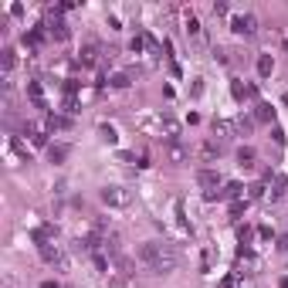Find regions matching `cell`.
Returning a JSON list of instances; mask_svg holds the SVG:
<instances>
[{
	"label": "cell",
	"instance_id": "obj_1",
	"mask_svg": "<svg viewBox=\"0 0 288 288\" xmlns=\"http://www.w3.org/2000/svg\"><path fill=\"white\" fill-rule=\"evenodd\" d=\"M136 258L153 271V275H170V271H176V265H180L176 248L166 244V241H143V244L136 248Z\"/></svg>",
	"mask_w": 288,
	"mask_h": 288
},
{
	"label": "cell",
	"instance_id": "obj_2",
	"mask_svg": "<svg viewBox=\"0 0 288 288\" xmlns=\"http://www.w3.org/2000/svg\"><path fill=\"white\" fill-rule=\"evenodd\" d=\"M133 200H136V193L129 190V187H122V183L102 187V204H105V207H119V211H122V207H129Z\"/></svg>",
	"mask_w": 288,
	"mask_h": 288
},
{
	"label": "cell",
	"instance_id": "obj_3",
	"mask_svg": "<svg viewBox=\"0 0 288 288\" xmlns=\"http://www.w3.org/2000/svg\"><path fill=\"white\" fill-rule=\"evenodd\" d=\"M197 183H200V190H204V197H207V200L224 197V193L217 190V187H220V173H217V170H200V173H197Z\"/></svg>",
	"mask_w": 288,
	"mask_h": 288
},
{
	"label": "cell",
	"instance_id": "obj_4",
	"mask_svg": "<svg viewBox=\"0 0 288 288\" xmlns=\"http://www.w3.org/2000/svg\"><path fill=\"white\" fill-rule=\"evenodd\" d=\"M230 31L237 38H254L258 34V20H254V14H234L230 17Z\"/></svg>",
	"mask_w": 288,
	"mask_h": 288
},
{
	"label": "cell",
	"instance_id": "obj_5",
	"mask_svg": "<svg viewBox=\"0 0 288 288\" xmlns=\"http://www.w3.org/2000/svg\"><path fill=\"white\" fill-rule=\"evenodd\" d=\"M237 133V122L234 119H214V139H230V136Z\"/></svg>",
	"mask_w": 288,
	"mask_h": 288
},
{
	"label": "cell",
	"instance_id": "obj_6",
	"mask_svg": "<svg viewBox=\"0 0 288 288\" xmlns=\"http://www.w3.org/2000/svg\"><path fill=\"white\" fill-rule=\"evenodd\" d=\"M159 133H163L166 143H176V139H180V122H176L173 115H163V119H159Z\"/></svg>",
	"mask_w": 288,
	"mask_h": 288
},
{
	"label": "cell",
	"instance_id": "obj_7",
	"mask_svg": "<svg viewBox=\"0 0 288 288\" xmlns=\"http://www.w3.org/2000/svg\"><path fill=\"white\" fill-rule=\"evenodd\" d=\"M197 153H200V159H217V156L224 153V143L220 139H207V143H200Z\"/></svg>",
	"mask_w": 288,
	"mask_h": 288
},
{
	"label": "cell",
	"instance_id": "obj_8",
	"mask_svg": "<svg viewBox=\"0 0 288 288\" xmlns=\"http://www.w3.org/2000/svg\"><path fill=\"white\" fill-rule=\"evenodd\" d=\"M166 159L180 166V163H187V159H190V149H187V146H180V143H166Z\"/></svg>",
	"mask_w": 288,
	"mask_h": 288
},
{
	"label": "cell",
	"instance_id": "obj_9",
	"mask_svg": "<svg viewBox=\"0 0 288 288\" xmlns=\"http://www.w3.org/2000/svg\"><path fill=\"white\" fill-rule=\"evenodd\" d=\"M98 55H102V51H98V44H85V48H81V55H78V61H81V65H95Z\"/></svg>",
	"mask_w": 288,
	"mask_h": 288
},
{
	"label": "cell",
	"instance_id": "obj_10",
	"mask_svg": "<svg viewBox=\"0 0 288 288\" xmlns=\"http://www.w3.org/2000/svg\"><path fill=\"white\" fill-rule=\"evenodd\" d=\"M183 31H187L190 38H197V34H200V20L193 17V10H183Z\"/></svg>",
	"mask_w": 288,
	"mask_h": 288
},
{
	"label": "cell",
	"instance_id": "obj_11",
	"mask_svg": "<svg viewBox=\"0 0 288 288\" xmlns=\"http://www.w3.org/2000/svg\"><path fill=\"white\" fill-rule=\"evenodd\" d=\"M68 153H72V149H68L65 143H55V146H48V156H51V163H65V159H68Z\"/></svg>",
	"mask_w": 288,
	"mask_h": 288
},
{
	"label": "cell",
	"instance_id": "obj_12",
	"mask_svg": "<svg viewBox=\"0 0 288 288\" xmlns=\"http://www.w3.org/2000/svg\"><path fill=\"white\" fill-rule=\"evenodd\" d=\"M285 187H288L285 176H275V183H268V193H265V197H268V200H278V197L285 193Z\"/></svg>",
	"mask_w": 288,
	"mask_h": 288
},
{
	"label": "cell",
	"instance_id": "obj_13",
	"mask_svg": "<svg viewBox=\"0 0 288 288\" xmlns=\"http://www.w3.org/2000/svg\"><path fill=\"white\" fill-rule=\"evenodd\" d=\"M254 122H275V109H271L268 102H261V105L254 109Z\"/></svg>",
	"mask_w": 288,
	"mask_h": 288
},
{
	"label": "cell",
	"instance_id": "obj_14",
	"mask_svg": "<svg viewBox=\"0 0 288 288\" xmlns=\"http://www.w3.org/2000/svg\"><path fill=\"white\" fill-rule=\"evenodd\" d=\"M112 261H115V268H119V275H126V278H133L136 271H133V261L129 258H122V254H112Z\"/></svg>",
	"mask_w": 288,
	"mask_h": 288
},
{
	"label": "cell",
	"instance_id": "obj_15",
	"mask_svg": "<svg viewBox=\"0 0 288 288\" xmlns=\"http://www.w3.org/2000/svg\"><path fill=\"white\" fill-rule=\"evenodd\" d=\"M24 133H31V143H34V146H44V129H41L38 122H27Z\"/></svg>",
	"mask_w": 288,
	"mask_h": 288
},
{
	"label": "cell",
	"instance_id": "obj_16",
	"mask_svg": "<svg viewBox=\"0 0 288 288\" xmlns=\"http://www.w3.org/2000/svg\"><path fill=\"white\" fill-rule=\"evenodd\" d=\"M237 166H244V170L254 166V149H251V146H241V149H237Z\"/></svg>",
	"mask_w": 288,
	"mask_h": 288
},
{
	"label": "cell",
	"instance_id": "obj_17",
	"mask_svg": "<svg viewBox=\"0 0 288 288\" xmlns=\"http://www.w3.org/2000/svg\"><path fill=\"white\" fill-rule=\"evenodd\" d=\"M271 68H275L271 55H261V58H258V75H261V78H268V75H271Z\"/></svg>",
	"mask_w": 288,
	"mask_h": 288
},
{
	"label": "cell",
	"instance_id": "obj_18",
	"mask_svg": "<svg viewBox=\"0 0 288 288\" xmlns=\"http://www.w3.org/2000/svg\"><path fill=\"white\" fill-rule=\"evenodd\" d=\"M234 122H237V133H251L254 129V119H248V115H237Z\"/></svg>",
	"mask_w": 288,
	"mask_h": 288
},
{
	"label": "cell",
	"instance_id": "obj_19",
	"mask_svg": "<svg viewBox=\"0 0 288 288\" xmlns=\"http://www.w3.org/2000/svg\"><path fill=\"white\" fill-rule=\"evenodd\" d=\"M98 133H102V139H105V143H115V139H119V136H115V129H112V126H105V122L98 126Z\"/></svg>",
	"mask_w": 288,
	"mask_h": 288
},
{
	"label": "cell",
	"instance_id": "obj_20",
	"mask_svg": "<svg viewBox=\"0 0 288 288\" xmlns=\"http://www.w3.org/2000/svg\"><path fill=\"white\" fill-rule=\"evenodd\" d=\"M92 261H95V268H98V271H109V261H105V254L92 251Z\"/></svg>",
	"mask_w": 288,
	"mask_h": 288
},
{
	"label": "cell",
	"instance_id": "obj_21",
	"mask_svg": "<svg viewBox=\"0 0 288 288\" xmlns=\"http://www.w3.org/2000/svg\"><path fill=\"white\" fill-rule=\"evenodd\" d=\"M14 65H17V58H14V51L7 48V51H3V72H10Z\"/></svg>",
	"mask_w": 288,
	"mask_h": 288
},
{
	"label": "cell",
	"instance_id": "obj_22",
	"mask_svg": "<svg viewBox=\"0 0 288 288\" xmlns=\"http://www.w3.org/2000/svg\"><path fill=\"white\" fill-rule=\"evenodd\" d=\"M230 92H234V98H244V95H248V88H244L241 81H230Z\"/></svg>",
	"mask_w": 288,
	"mask_h": 288
},
{
	"label": "cell",
	"instance_id": "obj_23",
	"mask_svg": "<svg viewBox=\"0 0 288 288\" xmlns=\"http://www.w3.org/2000/svg\"><path fill=\"white\" fill-rule=\"evenodd\" d=\"M112 85H115V88H126V85H129V75H122V72L112 75Z\"/></svg>",
	"mask_w": 288,
	"mask_h": 288
},
{
	"label": "cell",
	"instance_id": "obj_24",
	"mask_svg": "<svg viewBox=\"0 0 288 288\" xmlns=\"http://www.w3.org/2000/svg\"><path fill=\"white\" fill-rule=\"evenodd\" d=\"M220 288H237V278H234V275H230V278H224V282H220Z\"/></svg>",
	"mask_w": 288,
	"mask_h": 288
},
{
	"label": "cell",
	"instance_id": "obj_25",
	"mask_svg": "<svg viewBox=\"0 0 288 288\" xmlns=\"http://www.w3.org/2000/svg\"><path fill=\"white\" fill-rule=\"evenodd\" d=\"M41 288H58V282H44V285H41Z\"/></svg>",
	"mask_w": 288,
	"mask_h": 288
},
{
	"label": "cell",
	"instance_id": "obj_26",
	"mask_svg": "<svg viewBox=\"0 0 288 288\" xmlns=\"http://www.w3.org/2000/svg\"><path fill=\"white\" fill-rule=\"evenodd\" d=\"M282 288H288V278H282Z\"/></svg>",
	"mask_w": 288,
	"mask_h": 288
}]
</instances>
